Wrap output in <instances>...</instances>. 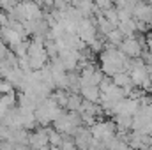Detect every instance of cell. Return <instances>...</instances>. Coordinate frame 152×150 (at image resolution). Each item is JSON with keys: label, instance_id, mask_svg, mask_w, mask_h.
Returning a JSON list of instances; mask_svg holds the SVG:
<instances>
[{"label": "cell", "instance_id": "obj_1", "mask_svg": "<svg viewBox=\"0 0 152 150\" xmlns=\"http://www.w3.org/2000/svg\"><path fill=\"white\" fill-rule=\"evenodd\" d=\"M131 58L126 57L120 48H115L106 44V48L99 53V64H101V71L106 76H115L120 71H127V66H129Z\"/></svg>", "mask_w": 152, "mask_h": 150}, {"label": "cell", "instance_id": "obj_2", "mask_svg": "<svg viewBox=\"0 0 152 150\" xmlns=\"http://www.w3.org/2000/svg\"><path fill=\"white\" fill-rule=\"evenodd\" d=\"M53 125L64 136H75L76 133H78V129L83 127L85 124H83V118H81V115L78 111H67V110H64V111L60 113V117L53 122Z\"/></svg>", "mask_w": 152, "mask_h": 150}, {"label": "cell", "instance_id": "obj_3", "mask_svg": "<svg viewBox=\"0 0 152 150\" xmlns=\"http://www.w3.org/2000/svg\"><path fill=\"white\" fill-rule=\"evenodd\" d=\"M127 71L133 78L134 85L142 90H151L152 88V78L149 76V69H147V64L143 62V58H131L129 66H127Z\"/></svg>", "mask_w": 152, "mask_h": 150}, {"label": "cell", "instance_id": "obj_4", "mask_svg": "<svg viewBox=\"0 0 152 150\" xmlns=\"http://www.w3.org/2000/svg\"><path fill=\"white\" fill-rule=\"evenodd\" d=\"M62 111H64V110H62V108L57 104V101L50 95L48 99H44L37 108H36V118H37V124L39 125H42V127H46V125L53 124V122L60 117V113Z\"/></svg>", "mask_w": 152, "mask_h": 150}, {"label": "cell", "instance_id": "obj_5", "mask_svg": "<svg viewBox=\"0 0 152 150\" xmlns=\"http://www.w3.org/2000/svg\"><path fill=\"white\" fill-rule=\"evenodd\" d=\"M28 62H30V69L32 71H41L44 66L50 64V57L46 53V46H44V39H36L30 41L28 46Z\"/></svg>", "mask_w": 152, "mask_h": 150}, {"label": "cell", "instance_id": "obj_6", "mask_svg": "<svg viewBox=\"0 0 152 150\" xmlns=\"http://www.w3.org/2000/svg\"><path fill=\"white\" fill-rule=\"evenodd\" d=\"M90 131H92V136H94V140L96 141H99V143H103V145H106L110 140H113L115 136H117V124H115L113 120H97L92 127H90Z\"/></svg>", "mask_w": 152, "mask_h": 150}, {"label": "cell", "instance_id": "obj_7", "mask_svg": "<svg viewBox=\"0 0 152 150\" xmlns=\"http://www.w3.org/2000/svg\"><path fill=\"white\" fill-rule=\"evenodd\" d=\"M78 36L81 41H85L87 44H90L94 39L99 37V30H97V23L96 18H83L78 25Z\"/></svg>", "mask_w": 152, "mask_h": 150}, {"label": "cell", "instance_id": "obj_8", "mask_svg": "<svg viewBox=\"0 0 152 150\" xmlns=\"http://www.w3.org/2000/svg\"><path fill=\"white\" fill-rule=\"evenodd\" d=\"M28 147L34 150H48L50 147V140H48V127H36L34 131H30L28 136Z\"/></svg>", "mask_w": 152, "mask_h": 150}, {"label": "cell", "instance_id": "obj_9", "mask_svg": "<svg viewBox=\"0 0 152 150\" xmlns=\"http://www.w3.org/2000/svg\"><path fill=\"white\" fill-rule=\"evenodd\" d=\"M75 143L78 150H90L92 149V145H94V136H92V131H90V127H87V125H83V127H80L78 129V133H76L75 136Z\"/></svg>", "mask_w": 152, "mask_h": 150}, {"label": "cell", "instance_id": "obj_10", "mask_svg": "<svg viewBox=\"0 0 152 150\" xmlns=\"http://www.w3.org/2000/svg\"><path fill=\"white\" fill-rule=\"evenodd\" d=\"M58 58L62 62V66L66 67V71H78L80 67V51L76 50H62L58 53Z\"/></svg>", "mask_w": 152, "mask_h": 150}, {"label": "cell", "instance_id": "obj_11", "mask_svg": "<svg viewBox=\"0 0 152 150\" xmlns=\"http://www.w3.org/2000/svg\"><path fill=\"white\" fill-rule=\"evenodd\" d=\"M133 18L136 21H143V23H149L152 25V5L149 2H134V7H133Z\"/></svg>", "mask_w": 152, "mask_h": 150}, {"label": "cell", "instance_id": "obj_12", "mask_svg": "<svg viewBox=\"0 0 152 150\" xmlns=\"http://www.w3.org/2000/svg\"><path fill=\"white\" fill-rule=\"evenodd\" d=\"M0 41L4 44H7L9 48H12V46L20 44L21 41H25V36L16 32V30H12L11 27H0Z\"/></svg>", "mask_w": 152, "mask_h": 150}, {"label": "cell", "instance_id": "obj_13", "mask_svg": "<svg viewBox=\"0 0 152 150\" xmlns=\"http://www.w3.org/2000/svg\"><path fill=\"white\" fill-rule=\"evenodd\" d=\"M112 79H113V83L117 87H120V88H124L127 92V95H129V92L133 88H136V85H134L131 74H129V71H120V73H117L115 76H112Z\"/></svg>", "mask_w": 152, "mask_h": 150}, {"label": "cell", "instance_id": "obj_14", "mask_svg": "<svg viewBox=\"0 0 152 150\" xmlns=\"http://www.w3.org/2000/svg\"><path fill=\"white\" fill-rule=\"evenodd\" d=\"M80 95H81L85 101L99 103V101H101V88H99V85H81Z\"/></svg>", "mask_w": 152, "mask_h": 150}, {"label": "cell", "instance_id": "obj_15", "mask_svg": "<svg viewBox=\"0 0 152 150\" xmlns=\"http://www.w3.org/2000/svg\"><path fill=\"white\" fill-rule=\"evenodd\" d=\"M23 9H25V16L27 20H42V7L39 5L36 0H28V2H23ZM25 20V21H27Z\"/></svg>", "mask_w": 152, "mask_h": 150}, {"label": "cell", "instance_id": "obj_16", "mask_svg": "<svg viewBox=\"0 0 152 150\" xmlns=\"http://www.w3.org/2000/svg\"><path fill=\"white\" fill-rule=\"evenodd\" d=\"M18 104V94L14 92H9V94H4L0 95V113L7 115L9 111H12Z\"/></svg>", "mask_w": 152, "mask_h": 150}, {"label": "cell", "instance_id": "obj_17", "mask_svg": "<svg viewBox=\"0 0 152 150\" xmlns=\"http://www.w3.org/2000/svg\"><path fill=\"white\" fill-rule=\"evenodd\" d=\"M96 23H97V30H99V36H101V37H106L113 28H117V27H115L113 23H112L103 12L96 16Z\"/></svg>", "mask_w": 152, "mask_h": 150}, {"label": "cell", "instance_id": "obj_18", "mask_svg": "<svg viewBox=\"0 0 152 150\" xmlns=\"http://www.w3.org/2000/svg\"><path fill=\"white\" fill-rule=\"evenodd\" d=\"M118 28L122 30V34L126 37H133L136 34V20L134 18H127V20H122L118 23Z\"/></svg>", "mask_w": 152, "mask_h": 150}, {"label": "cell", "instance_id": "obj_19", "mask_svg": "<svg viewBox=\"0 0 152 150\" xmlns=\"http://www.w3.org/2000/svg\"><path fill=\"white\" fill-rule=\"evenodd\" d=\"M81 104H83V97L80 95V94H69V97H67V104H66V110L67 111H78L81 110Z\"/></svg>", "mask_w": 152, "mask_h": 150}, {"label": "cell", "instance_id": "obj_20", "mask_svg": "<svg viewBox=\"0 0 152 150\" xmlns=\"http://www.w3.org/2000/svg\"><path fill=\"white\" fill-rule=\"evenodd\" d=\"M124 39H126V36H124V34H122V30L117 27V28H113V30H112V32H110V34L104 37V41H106L110 46H115V48H118V46L122 44V41H124Z\"/></svg>", "mask_w": 152, "mask_h": 150}, {"label": "cell", "instance_id": "obj_21", "mask_svg": "<svg viewBox=\"0 0 152 150\" xmlns=\"http://www.w3.org/2000/svg\"><path fill=\"white\" fill-rule=\"evenodd\" d=\"M69 94H71V92H67V90H64V88H55L53 94H51V97L57 101V104H58L62 110H66V104H67V97H69Z\"/></svg>", "mask_w": 152, "mask_h": 150}, {"label": "cell", "instance_id": "obj_22", "mask_svg": "<svg viewBox=\"0 0 152 150\" xmlns=\"http://www.w3.org/2000/svg\"><path fill=\"white\" fill-rule=\"evenodd\" d=\"M64 138H66V136H64L60 131H57V129H48V140H50V147H58V149H60V145H62Z\"/></svg>", "mask_w": 152, "mask_h": 150}, {"label": "cell", "instance_id": "obj_23", "mask_svg": "<svg viewBox=\"0 0 152 150\" xmlns=\"http://www.w3.org/2000/svg\"><path fill=\"white\" fill-rule=\"evenodd\" d=\"M71 7H73V2L71 0H55L53 2V9L58 11V12H67Z\"/></svg>", "mask_w": 152, "mask_h": 150}, {"label": "cell", "instance_id": "obj_24", "mask_svg": "<svg viewBox=\"0 0 152 150\" xmlns=\"http://www.w3.org/2000/svg\"><path fill=\"white\" fill-rule=\"evenodd\" d=\"M9 92H14V87H12V83H11L9 79H5V78H0V95H4V94H9Z\"/></svg>", "mask_w": 152, "mask_h": 150}, {"label": "cell", "instance_id": "obj_25", "mask_svg": "<svg viewBox=\"0 0 152 150\" xmlns=\"http://www.w3.org/2000/svg\"><path fill=\"white\" fill-rule=\"evenodd\" d=\"M9 136H11V127L5 125L4 122H0V140H2V141H7Z\"/></svg>", "mask_w": 152, "mask_h": 150}, {"label": "cell", "instance_id": "obj_26", "mask_svg": "<svg viewBox=\"0 0 152 150\" xmlns=\"http://www.w3.org/2000/svg\"><path fill=\"white\" fill-rule=\"evenodd\" d=\"M94 4H96V7L101 9V11H106V9H110V7H113V0H94Z\"/></svg>", "mask_w": 152, "mask_h": 150}, {"label": "cell", "instance_id": "obj_27", "mask_svg": "<svg viewBox=\"0 0 152 150\" xmlns=\"http://www.w3.org/2000/svg\"><path fill=\"white\" fill-rule=\"evenodd\" d=\"M9 21H11V18L7 14V11L5 9H0V27H7Z\"/></svg>", "mask_w": 152, "mask_h": 150}, {"label": "cell", "instance_id": "obj_28", "mask_svg": "<svg viewBox=\"0 0 152 150\" xmlns=\"http://www.w3.org/2000/svg\"><path fill=\"white\" fill-rule=\"evenodd\" d=\"M18 0H0V9H5V11H9L14 4H16Z\"/></svg>", "mask_w": 152, "mask_h": 150}, {"label": "cell", "instance_id": "obj_29", "mask_svg": "<svg viewBox=\"0 0 152 150\" xmlns=\"http://www.w3.org/2000/svg\"><path fill=\"white\" fill-rule=\"evenodd\" d=\"M129 4V0H113V5L117 9H122V7H126Z\"/></svg>", "mask_w": 152, "mask_h": 150}, {"label": "cell", "instance_id": "obj_30", "mask_svg": "<svg viewBox=\"0 0 152 150\" xmlns=\"http://www.w3.org/2000/svg\"><path fill=\"white\" fill-rule=\"evenodd\" d=\"M145 50H147V51H151V53H152V34H151V36H147V42H145Z\"/></svg>", "mask_w": 152, "mask_h": 150}, {"label": "cell", "instance_id": "obj_31", "mask_svg": "<svg viewBox=\"0 0 152 150\" xmlns=\"http://www.w3.org/2000/svg\"><path fill=\"white\" fill-rule=\"evenodd\" d=\"M138 2H149V0H138Z\"/></svg>", "mask_w": 152, "mask_h": 150}, {"label": "cell", "instance_id": "obj_32", "mask_svg": "<svg viewBox=\"0 0 152 150\" xmlns=\"http://www.w3.org/2000/svg\"><path fill=\"white\" fill-rule=\"evenodd\" d=\"M151 149H152V136H151Z\"/></svg>", "mask_w": 152, "mask_h": 150}, {"label": "cell", "instance_id": "obj_33", "mask_svg": "<svg viewBox=\"0 0 152 150\" xmlns=\"http://www.w3.org/2000/svg\"><path fill=\"white\" fill-rule=\"evenodd\" d=\"M149 4H151V5H152V0H149Z\"/></svg>", "mask_w": 152, "mask_h": 150}, {"label": "cell", "instance_id": "obj_34", "mask_svg": "<svg viewBox=\"0 0 152 150\" xmlns=\"http://www.w3.org/2000/svg\"><path fill=\"white\" fill-rule=\"evenodd\" d=\"M124 150H131V149H124Z\"/></svg>", "mask_w": 152, "mask_h": 150}, {"label": "cell", "instance_id": "obj_35", "mask_svg": "<svg viewBox=\"0 0 152 150\" xmlns=\"http://www.w3.org/2000/svg\"><path fill=\"white\" fill-rule=\"evenodd\" d=\"M0 145H2V140H0Z\"/></svg>", "mask_w": 152, "mask_h": 150}, {"label": "cell", "instance_id": "obj_36", "mask_svg": "<svg viewBox=\"0 0 152 150\" xmlns=\"http://www.w3.org/2000/svg\"><path fill=\"white\" fill-rule=\"evenodd\" d=\"M151 92H152V88H151Z\"/></svg>", "mask_w": 152, "mask_h": 150}]
</instances>
